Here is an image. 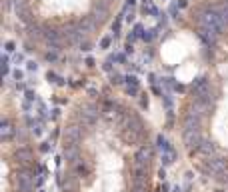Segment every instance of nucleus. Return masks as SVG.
<instances>
[{"label": "nucleus", "instance_id": "obj_1", "mask_svg": "<svg viewBox=\"0 0 228 192\" xmlns=\"http://www.w3.org/2000/svg\"><path fill=\"white\" fill-rule=\"evenodd\" d=\"M200 26L206 30H210V32H214L216 36H220V34L226 30V24H224L222 16H220L218 10H204L202 14H200Z\"/></svg>", "mask_w": 228, "mask_h": 192}, {"label": "nucleus", "instance_id": "obj_2", "mask_svg": "<svg viewBox=\"0 0 228 192\" xmlns=\"http://www.w3.org/2000/svg\"><path fill=\"white\" fill-rule=\"evenodd\" d=\"M14 182H16V188L20 192H30L34 186V174L30 172L28 168H22L14 174Z\"/></svg>", "mask_w": 228, "mask_h": 192}, {"label": "nucleus", "instance_id": "obj_3", "mask_svg": "<svg viewBox=\"0 0 228 192\" xmlns=\"http://www.w3.org/2000/svg\"><path fill=\"white\" fill-rule=\"evenodd\" d=\"M190 88H192V92L196 94V98L210 102V94H212V88H210V82L206 80L204 76L196 78V80L192 82V84H190Z\"/></svg>", "mask_w": 228, "mask_h": 192}, {"label": "nucleus", "instance_id": "obj_4", "mask_svg": "<svg viewBox=\"0 0 228 192\" xmlns=\"http://www.w3.org/2000/svg\"><path fill=\"white\" fill-rule=\"evenodd\" d=\"M152 156H154V150H152L150 144H144L136 150L134 154V168H146L148 170V164H150Z\"/></svg>", "mask_w": 228, "mask_h": 192}, {"label": "nucleus", "instance_id": "obj_5", "mask_svg": "<svg viewBox=\"0 0 228 192\" xmlns=\"http://www.w3.org/2000/svg\"><path fill=\"white\" fill-rule=\"evenodd\" d=\"M226 168H228V160L220 158V156H212V158H208L206 164H204V170L210 172L212 176H220V174H224L226 172Z\"/></svg>", "mask_w": 228, "mask_h": 192}, {"label": "nucleus", "instance_id": "obj_6", "mask_svg": "<svg viewBox=\"0 0 228 192\" xmlns=\"http://www.w3.org/2000/svg\"><path fill=\"white\" fill-rule=\"evenodd\" d=\"M182 142L188 150H196L202 142V136H200V128H184V134H182Z\"/></svg>", "mask_w": 228, "mask_h": 192}, {"label": "nucleus", "instance_id": "obj_7", "mask_svg": "<svg viewBox=\"0 0 228 192\" xmlns=\"http://www.w3.org/2000/svg\"><path fill=\"white\" fill-rule=\"evenodd\" d=\"M80 138H82V128L78 124H70L64 128V134H62L64 146H74V144H78Z\"/></svg>", "mask_w": 228, "mask_h": 192}, {"label": "nucleus", "instance_id": "obj_8", "mask_svg": "<svg viewBox=\"0 0 228 192\" xmlns=\"http://www.w3.org/2000/svg\"><path fill=\"white\" fill-rule=\"evenodd\" d=\"M98 108L96 106H92V104H86V106H82L80 108V120H82V124H86V126H92L98 120Z\"/></svg>", "mask_w": 228, "mask_h": 192}, {"label": "nucleus", "instance_id": "obj_9", "mask_svg": "<svg viewBox=\"0 0 228 192\" xmlns=\"http://www.w3.org/2000/svg\"><path fill=\"white\" fill-rule=\"evenodd\" d=\"M120 136H122V140L126 144H136L138 140L142 138V132H138L134 128H124V130H120Z\"/></svg>", "mask_w": 228, "mask_h": 192}, {"label": "nucleus", "instance_id": "obj_10", "mask_svg": "<svg viewBox=\"0 0 228 192\" xmlns=\"http://www.w3.org/2000/svg\"><path fill=\"white\" fill-rule=\"evenodd\" d=\"M214 144L210 142V140H202V142H200V146L198 148H196V154H200V156H204V158H210V156H212L214 154Z\"/></svg>", "mask_w": 228, "mask_h": 192}, {"label": "nucleus", "instance_id": "obj_11", "mask_svg": "<svg viewBox=\"0 0 228 192\" xmlns=\"http://www.w3.org/2000/svg\"><path fill=\"white\" fill-rule=\"evenodd\" d=\"M14 158L18 160V162H22V164H28V162H32V160H34V154H32V150H30V148H18L14 152Z\"/></svg>", "mask_w": 228, "mask_h": 192}, {"label": "nucleus", "instance_id": "obj_12", "mask_svg": "<svg viewBox=\"0 0 228 192\" xmlns=\"http://www.w3.org/2000/svg\"><path fill=\"white\" fill-rule=\"evenodd\" d=\"M14 10H16V14H18L20 20L28 22V10H26V6L22 4V0H14Z\"/></svg>", "mask_w": 228, "mask_h": 192}, {"label": "nucleus", "instance_id": "obj_13", "mask_svg": "<svg viewBox=\"0 0 228 192\" xmlns=\"http://www.w3.org/2000/svg\"><path fill=\"white\" fill-rule=\"evenodd\" d=\"M12 132H14L12 124H10L8 120H4V122L0 124V136H2V140H10L12 138Z\"/></svg>", "mask_w": 228, "mask_h": 192}, {"label": "nucleus", "instance_id": "obj_14", "mask_svg": "<svg viewBox=\"0 0 228 192\" xmlns=\"http://www.w3.org/2000/svg\"><path fill=\"white\" fill-rule=\"evenodd\" d=\"M64 158L68 162H76L78 160V146H64Z\"/></svg>", "mask_w": 228, "mask_h": 192}, {"label": "nucleus", "instance_id": "obj_15", "mask_svg": "<svg viewBox=\"0 0 228 192\" xmlns=\"http://www.w3.org/2000/svg\"><path fill=\"white\" fill-rule=\"evenodd\" d=\"M62 190L64 192H76V180L72 174H66V178L62 180Z\"/></svg>", "mask_w": 228, "mask_h": 192}, {"label": "nucleus", "instance_id": "obj_16", "mask_svg": "<svg viewBox=\"0 0 228 192\" xmlns=\"http://www.w3.org/2000/svg\"><path fill=\"white\" fill-rule=\"evenodd\" d=\"M44 38L52 44V46H58V44H60V34H58L56 30H44Z\"/></svg>", "mask_w": 228, "mask_h": 192}, {"label": "nucleus", "instance_id": "obj_17", "mask_svg": "<svg viewBox=\"0 0 228 192\" xmlns=\"http://www.w3.org/2000/svg\"><path fill=\"white\" fill-rule=\"evenodd\" d=\"M74 170H76V174H78V176H86V174L90 172V168H88V164H86V162H82V160H78V162H76Z\"/></svg>", "mask_w": 228, "mask_h": 192}, {"label": "nucleus", "instance_id": "obj_18", "mask_svg": "<svg viewBox=\"0 0 228 192\" xmlns=\"http://www.w3.org/2000/svg\"><path fill=\"white\" fill-rule=\"evenodd\" d=\"M156 144H158V148H160L162 150V152H172V146H170V144H168V140L166 138H164V136H158V138H156Z\"/></svg>", "mask_w": 228, "mask_h": 192}, {"label": "nucleus", "instance_id": "obj_19", "mask_svg": "<svg viewBox=\"0 0 228 192\" xmlns=\"http://www.w3.org/2000/svg\"><path fill=\"white\" fill-rule=\"evenodd\" d=\"M78 28H80L82 32H86V34H88V32H92V30H94V20L84 18V20L80 22V26H78Z\"/></svg>", "mask_w": 228, "mask_h": 192}, {"label": "nucleus", "instance_id": "obj_20", "mask_svg": "<svg viewBox=\"0 0 228 192\" xmlns=\"http://www.w3.org/2000/svg\"><path fill=\"white\" fill-rule=\"evenodd\" d=\"M174 162V150L172 152H162V164L164 166H168V164Z\"/></svg>", "mask_w": 228, "mask_h": 192}, {"label": "nucleus", "instance_id": "obj_21", "mask_svg": "<svg viewBox=\"0 0 228 192\" xmlns=\"http://www.w3.org/2000/svg\"><path fill=\"white\" fill-rule=\"evenodd\" d=\"M218 12H220V16H222L224 24L228 26V4H222V6H220V10H218Z\"/></svg>", "mask_w": 228, "mask_h": 192}, {"label": "nucleus", "instance_id": "obj_22", "mask_svg": "<svg viewBox=\"0 0 228 192\" xmlns=\"http://www.w3.org/2000/svg\"><path fill=\"white\" fill-rule=\"evenodd\" d=\"M156 36V30H146V32L142 34V40H146V42H150L152 38Z\"/></svg>", "mask_w": 228, "mask_h": 192}, {"label": "nucleus", "instance_id": "obj_23", "mask_svg": "<svg viewBox=\"0 0 228 192\" xmlns=\"http://www.w3.org/2000/svg\"><path fill=\"white\" fill-rule=\"evenodd\" d=\"M0 64H2V74H8V70H10L8 58H6V56H2V60H0Z\"/></svg>", "mask_w": 228, "mask_h": 192}, {"label": "nucleus", "instance_id": "obj_24", "mask_svg": "<svg viewBox=\"0 0 228 192\" xmlns=\"http://www.w3.org/2000/svg\"><path fill=\"white\" fill-rule=\"evenodd\" d=\"M110 82L112 84H122V76H120L118 72H114V74H110Z\"/></svg>", "mask_w": 228, "mask_h": 192}, {"label": "nucleus", "instance_id": "obj_25", "mask_svg": "<svg viewBox=\"0 0 228 192\" xmlns=\"http://www.w3.org/2000/svg\"><path fill=\"white\" fill-rule=\"evenodd\" d=\"M110 44H112V38H110V36H104V38L100 40V48H104V50L110 46Z\"/></svg>", "mask_w": 228, "mask_h": 192}, {"label": "nucleus", "instance_id": "obj_26", "mask_svg": "<svg viewBox=\"0 0 228 192\" xmlns=\"http://www.w3.org/2000/svg\"><path fill=\"white\" fill-rule=\"evenodd\" d=\"M126 92H128L130 96H136L138 94V86L136 84H128V86H126Z\"/></svg>", "mask_w": 228, "mask_h": 192}, {"label": "nucleus", "instance_id": "obj_27", "mask_svg": "<svg viewBox=\"0 0 228 192\" xmlns=\"http://www.w3.org/2000/svg\"><path fill=\"white\" fill-rule=\"evenodd\" d=\"M124 80H126V84H136V86H138V78L134 76V74H128Z\"/></svg>", "mask_w": 228, "mask_h": 192}, {"label": "nucleus", "instance_id": "obj_28", "mask_svg": "<svg viewBox=\"0 0 228 192\" xmlns=\"http://www.w3.org/2000/svg\"><path fill=\"white\" fill-rule=\"evenodd\" d=\"M120 22H122V18H116V22L112 24V30H114V36L120 32Z\"/></svg>", "mask_w": 228, "mask_h": 192}, {"label": "nucleus", "instance_id": "obj_29", "mask_svg": "<svg viewBox=\"0 0 228 192\" xmlns=\"http://www.w3.org/2000/svg\"><path fill=\"white\" fill-rule=\"evenodd\" d=\"M26 68H28V70H30V72H32V70H34V72H36L38 64H36V62H34V60H28V62H26Z\"/></svg>", "mask_w": 228, "mask_h": 192}, {"label": "nucleus", "instance_id": "obj_30", "mask_svg": "<svg viewBox=\"0 0 228 192\" xmlns=\"http://www.w3.org/2000/svg\"><path fill=\"white\" fill-rule=\"evenodd\" d=\"M114 60H116V62H124V56L122 54H114V56L110 58V62H114Z\"/></svg>", "mask_w": 228, "mask_h": 192}, {"label": "nucleus", "instance_id": "obj_31", "mask_svg": "<svg viewBox=\"0 0 228 192\" xmlns=\"http://www.w3.org/2000/svg\"><path fill=\"white\" fill-rule=\"evenodd\" d=\"M4 48H6V52H14V42H6Z\"/></svg>", "mask_w": 228, "mask_h": 192}, {"label": "nucleus", "instance_id": "obj_32", "mask_svg": "<svg viewBox=\"0 0 228 192\" xmlns=\"http://www.w3.org/2000/svg\"><path fill=\"white\" fill-rule=\"evenodd\" d=\"M132 192H148L146 186H132Z\"/></svg>", "mask_w": 228, "mask_h": 192}, {"label": "nucleus", "instance_id": "obj_33", "mask_svg": "<svg viewBox=\"0 0 228 192\" xmlns=\"http://www.w3.org/2000/svg\"><path fill=\"white\" fill-rule=\"evenodd\" d=\"M80 50H84V52H88V50H90V44H88V42L80 44Z\"/></svg>", "mask_w": 228, "mask_h": 192}, {"label": "nucleus", "instance_id": "obj_34", "mask_svg": "<svg viewBox=\"0 0 228 192\" xmlns=\"http://www.w3.org/2000/svg\"><path fill=\"white\" fill-rule=\"evenodd\" d=\"M46 60H56V52H48L46 54Z\"/></svg>", "mask_w": 228, "mask_h": 192}, {"label": "nucleus", "instance_id": "obj_35", "mask_svg": "<svg viewBox=\"0 0 228 192\" xmlns=\"http://www.w3.org/2000/svg\"><path fill=\"white\" fill-rule=\"evenodd\" d=\"M26 98H28V100H34V98H36V94H34L32 90H28V92H26Z\"/></svg>", "mask_w": 228, "mask_h": 192}, {"label": "nucleus", "instance_id": "obj_36", "mask_svg": "<svg viewBox=\"0 0 228 192\" xmlns=\"http://www.w3.org/2000/svg\"><path fill=\"white\" fill-rule=\"evenodd\" d=\"M14 78H16V80H22V72H20V70H14Z\"/></svg>", "mask_w": 228, "mask_h": 192}, {"label": "nucleus", "instance_id": "obj_37", "mask_svg": "<svg viewBox=\"0 0 228 192\" xmlns=\"http://www.w3.org/2000/svg\"><path fill=\"white\" fill-rule=\"evenodd\" d=\"M126 20H128V22H132V20H134V12H132V10H130V12H128V16H126Z\"/></svg>", "mask_w": 228, "mask_h": 192}, {"label": "nucleus", "instance_id": "obj_38", "mask_svg": "<svg viewBox=\"0 0 228 192\" xmlns=\"http://www.w3.org/2000/svg\"><path fill=\"white\" fill-rule=\"evenodd\" d=\"M14 62H16V64L22 62V54H16V56H14Z\"/></svg>", "mask_w": 228, "mask_h": 192}, {"label": "nucleus", "instance_id": "obj_39", "mask_svg": "<svg viewBox=\"0 0 228 192\" xmlns=\"http://www.w3.org/2000/svg\"><path fill=\"white\" fill-rule=\"evenodd\" d=\"M134 2L136 0H126V6H134Z\"/></svg>", "mask_w": 228, "mask_h": 192}]
</instances>
